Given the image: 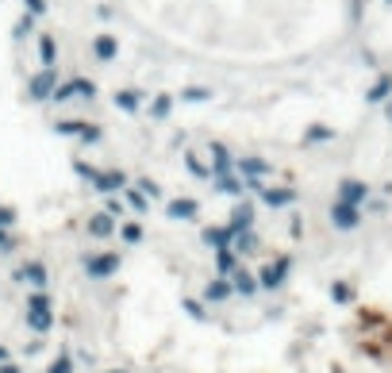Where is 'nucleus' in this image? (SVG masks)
I'll use <instances>...</instances> for the list:
<instances>
[{"instance_id":"nucleus-1","label":"nucleus","mask_w":392,"mask_h":373,"mask_svg":"<svg viewBox=\"0 0 392 373\" xmlns=\"http://www.w3.org/2000/svg\"><path fill=\"white\" fill-rule=\"evenodd\" d=\"M85 270H89V277H108L119 270V258L116 254H101V258H89L85 262Z\"/></svg>"},{"instance_id":"nucleus-2","label":"nucleus","mask_w":392,"mask_h":373,"mask_svg":"<svg viewBox=\"0 0 392 373\" xmlns=\"http://www.w3.org/2000/svg\"><path fill=\"white\" fill-rule=\"evenodd\" d=\"M27 327H31V331H39V335H46L54 327L51 308H27Z\"/></svg>"},{"instance_id":"nucleus-3","label":"nucleus","mask_w":392,"mask_h":373,"mask_svg":"<svg viewBox=\"0 0 392 373\" xmlns=\"http://www.w3.org/2000/svg\"><path fill=\"white\" fill-rule=\"evenodd\" d=\"M284 274H289V258H281L277 265H266L262 270V289H277L284 281Z\"/></svg>"},{"instance_id":"nucleus-4","label":"nucleus","mask_w":392,"mask_h":373,"mask_svg":"<svg viewBox=\"0 0 392 373\" xmlns=\"http://www.w3.org/2000/svg\"><path fill=\"white\" fill-rule=\"evenodd\" d=\"M19 281H31V285H39V289H42V285H46V270H42V265L39 262H31V265H24V270H19Z\"/></svg>"},{"instance_id":"nucleus-5","label":"nucleus","mask_w":392,"mask_h":373,"mask_svg":"<svg viewBox=\"0 0 392 373\" xmlns=\"http://www.w3.org/2000/svg\"><path fill=\"white\" fill-rule=\"evenodd\" d=\"M235 289H239L242 297H250V292L258 289V281H254V277L246 274V270H239V274H235Z\"/></svg>"},{"instance_id":"nucleus-6","label":"nucleus","mask_w":392,"mask_h":373,"mask_svg":"<svg viewBox=\"0 0 392 373\" xmlns=\"http://www.w3.org/2000/svg\"><path fill=\"white\" fill-rule=\"evenodd\" d=\"M204 297H208V300H216V304H219V300H227V297H231V285H227V281H212L208 289H204Z\"/></svg>"},{"instance_id":"nucleus-7","label":"nucleus","mask_w":392,"mask_h":373,"mask_svg":"<svg viewBox=\"0 0 392 373\" xmlns=\"http://www.w3.org/2000/svg\"><path fill=\"white\" fill-rule=\"evenodd\" d=\"M46 373H74V362H69V354L54 358V362H51V370H46Z\"/></svg>"},{"instance_id":"nucleus-8","label":"nucleus","mask_w":392,"mask_h":373,"mask_svg":"<svg viewBox=\"0 0 392 373\" xmlns=\"http://www.w3.org/2000/svg\"><path fill=\"white\" fill-rule=\"evenodd\" d=\"M331 297L339 300V304H346V300H350V285H334V289H331Z\"/></svg>"},{"instance_id":"nucleus-9","label":"nucleus","mask_w":392,"mask_h":373,"mask_svg":"<svg viewBox=\"0 0 392 373\" xmlns=\"http://www.w3.org/2000/svg\"><path fill=\"white\" fill-rule=\"evenodd\" d=\"M185 312H189L192 320H204V308L196 304V300H185Z\"/></svg>"},{"instance_id":"nucleus-10","label":"nucleus","mask_w":392,"mask_h":373,"mask_svg":"<svg viewBox=\"0 0 392 373\" xmlns=\"http://www.w3.org/2000/svg\"><path fill=\"white\" fill-rule=\"evenodd\" d=\"M231 265H235V258H231V254H227V250H223V254H219V270H223V274H227Z\"/></svg>"},{"instance_id":"nucleus-11","label":"nucleus","mask_w":392,"mask_h":373,"mask_svg":"<svg viewBox=\"0 0 392 373\" xmlns=\"http://www.w3.org/2000/svg\"><path fill=\"white\" fill-rule=\"evenodd\" d=\"M0 373H24L16 362H0Z\"/></svg>"},{"instance_id":"nucleus-12","label":"nucleus","mask_w":392,"mask_h":373,"mask_svg":"<svg viewBox=\"0 0 392 373\" xmlns=\"http://www.w3.org/2000/svg\"><path fill=\"white\" fill-rule=\"evenodd\" d=\"M0 362H8V350H4V347H0Z\"/></svg>"},{"instance_id":"nucleus-13","label":"nucleus","mask_w":392,"mask_h":373,"mask_svg":"<svg viewBox=\"0 0 392 373\" xmlns=\"http://www.w3.org/2000/svg\"><path fill=\"white\" fill-rule=\"evenodd\" d=\"M112 373H123V370H112Z\"/></svg>"}]
</instances>
